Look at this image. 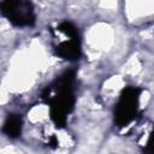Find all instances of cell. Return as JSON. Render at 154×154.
Wrapping results in <instances>:
<instances>
[{
  "label": "cell",
  "mask_w": 154,
  "mask_h": 154,
  "mask_svg": "<svg viewBox=\"0 0 154 154\" xmlns=\"http://www.w3.org/2000/svg\"><path fill=\"white\" fill-rule=\"evenodd\" d=\"M73 81H75V71L69 70L65 71L61 76H59L51 87L52 90L55 91L54 96L48 95L43 100L51 106V118L55 123L57 126H64L66 123L67 114L72 111L75 105V95H73Z\"/></svg>",
  "instance_id": "obj_1"
},
{
  "label": "cell",
  "mask_w": 154,
  "mask_h": 154,
  "mask_svg": "<svg viewBox=\"0 0 154 154\" xmlns=\"http://www.w3.org/2000/svg\"><path fill=\"white\" fill-rule=\"evenodd\" d=\"M140 94L141 89L137 87H126L123 89L114 108V123L118 126H125L136 118L138 113Z\"/></svg>",
  "instance_id": "obj_2"
},
{
  "label": "cell",
  "mask_w": 154,
  "mask_h": 154,
  "mask_svg": "<svg viewBox=\"0 0 154 154\" xmlns=\"http://www.w3.org/2000/svg\"><path fill=\"white\" fill-rule=\"evenodd\" d=\"M2 14L16 26H31L35 24V12L29 0H2Z\"/></svg>",
  "instance_id": "obj_3"
},
{
  "label": "cell",
  "mask_w": 154,
  "mask_h": 154,
  "mask_svg": "<svg viewBox=\"0 0 154 154\" xmlns=\"http://www.w3.org/2000/svg\"><path fill=\"white\" fill-rule=\"evenodd\" d=\"M58 57L66 60H78L81 57V42L79 37H70V40L61 42L55 47Z\"/></svg>",
  "instance_id": "obj_4"
},
{
  "label": "cell",
  "mask_w": 154,
  "mask_h": 154,
  "mask_svg": "<svg viewBox=\"0 0 154 154\" xmlns=\"http://www.w3.org/2000/svg\"><path fill=\"white\" fill-rule=\"evenodd\" d=\"M22 117L19 114H8L2 126L4 134L10 138L19 137L22 132Z\"/></svg>",
  "instance_id": "obj_5"
},
{
  "label": "cell",
  "mask_w": 154,
  "mask_h": 154,
  "mask_svg": "<svg viewBox=\"0 0 154 154\" xmlns=\"http://www.w3.org/2000/svg\"><path fill=\"white\" fill-rule=\"evenodd\" d=\"M58 30L64 32V34H66L69 37H78L77 28L71 22H63L61 24H59Z\"/></svg>",
  "instance_id": "obj_6"
}]
</instances>
